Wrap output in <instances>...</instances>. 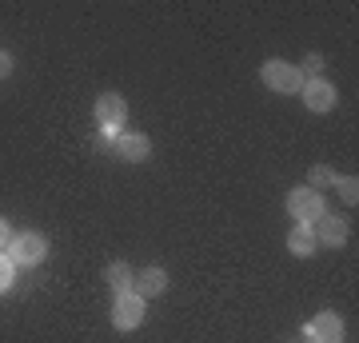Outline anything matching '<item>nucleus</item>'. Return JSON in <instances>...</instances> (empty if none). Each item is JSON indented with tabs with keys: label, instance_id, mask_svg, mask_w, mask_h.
<instances>
[{
	"label": "nucleus",
	"instance_id": "obj_1",
	"mask_svg": "<svg viewBox=\"0 0 359 343\" xmlns=\"http://www.w3.org/2000/svg\"><path fill=\"white\" fill-rule=\"evenodd\" d=\"M92 116H96V128H100V132L120 136V132H124V124H128V100H124L120 92H104V96H96Z\"/></svg>",
	"mask_w": 359,
	"mask_h": 343
},
{
	"label": "nucleus",
	"instance_id": "obj_2",
	"mask_svg": "<svg viewBox=\"0 0 359 343\" xmlns=\"http://www.w3.org/2000/svg\"><path fill=\"white\" fill-rule=\"evenodd\" d=\"M287 216H295V224H316L320 216H327V200L323 191L299 184V188L287 191Z\"/></svg>",
	"mask_w": 359,
	"mask_h": 343
},
{
	"label": "nucleus",
	"instance_id": "obj_3",
	"mask_svg": "<svg viewBox=\"0 0 359 343\" xmlns=\"http://www.w3.org/2000/svg\"><path fill=\"white\" fill-rule=\"evenodd\" d=\"M4 255L13 260V267H32L40 264L44 255H48V240L40 236V231H13V240H8V248H4Z\"/></svg>",
	"mask_w": 359,
	"mask_h": 343
},
{
	"label": "nucleus",
	"instance_id": "obj_4",
	"mask_svg": "<svg viewBox=\"0 0 359 343\" xmlns=\"http://www.w3.org/2000/svg\"><path fill=\"white\" fill-rule=\"evenodd\" d=\"M259 80H264V88L271 92H283V96H292V92L304 88V76H299V68L287 60H268L259 68Z\"/></svg>",
	"mask_w": 359,
	"mask_h": 343
},
{
	"label": "nucleus",
	"instance_id": "obj_5",
	"mask_svg": "<svg viewBox=\"0 0 359 343\" xmlns=\"http://www.w3.org/2000/svg\"><path fill=\"white\" fill-rule=\"evenodd\" d=\"M144 311H148V300H140L136 292L116 295V304H112V328L116 331H136L144 323Z\"/></svg>",
	"mask_w": 359,
	"mask_h": 343
},
{
	"label": "nucleus",
	"instance_id": "obj_6",
	"mask_svg": "<svg viewBox=\"0 0 359 343\" xmlns=\"http://www.w3.org/2000/svg\"><path fill=\"white\" fill-rule=\"evenodd\" d=\"M299 96H304V104H308V112H316V116H323V112H332L335 108V84L332 80H323V76H316V80H304V88H299Z\"/></svg>",
	"mask_w": 359,
	"mask_h": 343
},
{
	"label": "nucleus",
	"instance_id": "obj_7",
	"mask_svg": "<svg viewBox=\"0 0 359 343\" xmlns=\"http://www.w3.org/2000/svg\"><path fill=\"white\" fill-rule=\"evenodd\" d=\"M112 152L120 156V160H128V164H144L148 152H152V140H148L144 132H128V128H124L112 140Z\"/></svg>",
	"mask_w": 359,
	"mask_h": 343
},
{
	"label": "nucleus",
	"instance_id": "obj_8",
	"mask_svg": "<svg viewBox=\"0 0 359 343\" xmlns=\"http://www.w3.org/2000/svg\"><path fill=\"white\" fill-rule=\"evenodd\" d=\"M304 335H308L311 343H344V319L335 316V311H320V316L304 328Z\"/></svg>",
	"mask_w": 359,
	"mask_h": 343
},
{
	"label": "nucleus",
	"instance_id": "obj_9",
	"mask_svg": "<svg viewBox=\"0 0 359 343\" xmlns=\"http://www.w3.org/2000/svg\"><path fill=\"white\" fill-rule=\"evenodd\" d=\"M311 231H316L320 248H344V243H347V224H344V216H320L316 224H311Z\"/></svg>",
	"mask_w": 359,
	"mask_h": 343
},
{
	"label": "nucleus",
	"instance_id": "obj_10",
	"mask_svg": "<svg viewBox=\"0 0 359 343\" xmlns=\"http://www.w3.org/2000/svg\"><path fill=\"white\" fill-rule=\"evenodd\" d=\"M164 288H168V271L164 267H144V271L132 276V292L140 295V300H152V295H160Z\"/></svg>",
	"mask_w": 359,
	"mask_h": 343
},
{
	"label": "nucleus",
	"instance_id": "obj_11",
	"mask_svg": "<svg viewBox=\"0 0 359 343\" xmlns=\"http://www.w3.org/2000/svg\"><path fill=\"white\" fill-rule=\"evenodd\" d=\"M287 252L299 255V260H308V255L320 252V240H316V231H311V224H295L292 236H287Z\"/></svg>",
	"mask_w": 359,
	"mask_h": 343
},
{
	"label": "nucleus",
	"instance_id": "obj_12",
	"mask_svg": "<svg viewBox=\"0 0 359 343\" xmlns=\"http://www.w3.org/2000/svg\"><path fill=\"white\" fill-rule=\"evenodd\" d=\"M132 276H136V271H132V267L124 264V260H112V264L104 267V280L112 283V292H116V295L132 292Z\"/></svg>",
	"mask_w": 359,
	"mask_h": 343
},
{
	"label": "nucleus",
	"instance_id": "obj_13",
	"mask_svg": "<svg viewBox=\"0 0 359 343\" xmlns=\"http://www.w3.org/2000/svg\"><path fill=\"white\" fill-rule=\"evenodd\" d=\"M335 180H339V176H335V172H332V168H327V164H316V168H311V172H308V188L323 191V188H327V184H335Z\"/></svg>",
	"mask_w": 359,
	"mask_h": 343
},
{
	"label": "nucleus",
	"instance_id": "obj_14",
	"mask_svg": "<svg viewBox=\"0 0 359 343\" xmlns=\"http://www.w3.org/2000/svg\"><path fill=\"white\" fill-rule=\"evenodd\" d=\"M295 68H299V76L304 80H316V76H323V56L320 52H308L304 64H295Z\"/></svg>",
	"mask_w": 359,
	"mask_h": 343
},
{
	"label": "nucleus",
	"instance_id": "obj_15",
	"mask_svg": "<svg viewBox=\"0 0 359 343\" xmlns=\"http://www.w3.org/2000/svg\"><path fill=\"white\" fill-rule=\"evenodd\" d=\"M335 188H339L344 203H351V208L359 203V180H355V176H339V180H335Z\"/></svg>",
	"mask_w": 359,
	"mask_h": 343
},
{
	"label": "nucleus",
	"instance_id": "obj_16",
	"mask_svg": "<svg viewBox=\"0 0 359 343\" xmlns=\"http://www.w3.org/2000/svg\"><path fill=\"white\" fill-rule=\"evenodd\" d=\"M13 288V260L0 252V292H8Z\"/></svg>",
	"mask_w": 359,
	"mask_h": 343
},
{
	"label": "nucleus",
	"instance_id": "obj_17",
	"mask_svg": "<svg viewBox=\"0 0 359 343\" xmlns=\"http://www.w3.org/2000/svg\"><path fill=\"white\" fill-rule=\"evenodd\" d=\"M8 240H13V228H8V220L0 216V252L8 248Z\"/></svg>",
	"mask_w": 359,
	"mask_h": 343
},
{
	"label": "nucleus",
	"instance_id": "obj_18",
	"mask_svg": "<svg viewBox=\"0 0 359 343\" xmlns=\"http://www.w3.org/2000/svg\"><path fill=\"white\" fill-rule=\"evenodd\" d=\"M8 72H13V56H8V52L0 48V80L8 76Z\"/></svg>",
	"mask_w": 359,
	"mask_h": 343
},
{
	"label": "nucleus",
	"instance_id": "obj_19",
	"mask_svg": "<svg viewBox=\"0 0 359 343\" xmlns=\"http://www.w3.org/2000/svg\"><path fill=\"white\" fill-rule=\"evenodd\" d=\"M304 343H311V339H304Z\"/></svg>",
	"mask_w": 359,
	"mask_h": 343
}]
</instances>
